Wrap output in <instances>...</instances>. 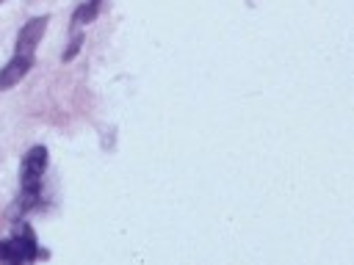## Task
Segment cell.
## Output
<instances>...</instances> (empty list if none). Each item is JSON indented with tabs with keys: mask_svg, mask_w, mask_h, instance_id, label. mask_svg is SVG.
Here are the masks:
<instances>
[{
	"mask_svg": "<svg viewBox=\"0 0 354 265\" xmlns=\"http://www.w3.org/2000/svg\"><path fill=\"white\" fill-rule=\"evenodd\" d=\"M100 6H102V0H88V3H83V6L75 11L72 22H75V25H86V22H94V17H97Z\"/></svg>",
	"mask_w": 354,
	"mask_h": 265,
	"instance_id": "277c9868",
	"label": "cell"
},
{
	"mask_svg": "<svg viewBox=\"0 0 354 265\" xmlns=\"http://www.w3.org/2000/svg\"><path fill=\"white\" fill-rule=\"evenodd\" d=\"M30 66H33V55H22V52H14L11 55V61L0 69V91H8V88H14L28 72H30Z\"/></svg>",
	"mask_w": 354,
	"mask_h": 265,
	"instance_id": "3957f363",
	"label": "cell"
},
{
	"mask_svg": "<svg viewBox=\"0 0 354 265\" xmlns=\"http://www.w3.org/2000/svg\"><path fill=\"white\" fill-rule=\"evenodd\" d=\"M0 3H3V0H0Z\"/></svg>",
	"mask_w": 354,
	"mask_h": 265,
	"instance_id": "8992f818",
	"label": "cell"
},
{
	"mask_svg": "<svg viewBox=\"0 0 354 265\" xmlns=\"http://www.w3.org/2000/svg\"><path fill=\"white\" fill-rule=\"evenodd\" d=\"M80 44H83V36H80V33H77V36H75V39H72V47H69V50H66V52H64V61H72V58H75V55H77V50H80Z\"/></svg>",
	"mask_w": 354,
	"mask_h": 265,
	"instance_id": "5b68a950",
	"label": "cell"
},
{
	"mask_svg": "<svg viewBox=\"0 0 354 265\" xmlns=\"http://www.w3.org/2000/svg\"><path fill=\"white\" fill-rule=\"evenodd\" d=\"M44 28H47V17H33L22 25L19 36H17V50L14 52H22V55H33L41 36H44Z\"/></svg>",
	"mask_w": 354,
	"mask_h": 265,
	"instance_id": "7a4b0ae2",
	"label": "cell"
},
{
	"mask_svg": "<svg viewBox=\"0 0 354 265\" xmlns=\"http://www.w3.org/2000/svg\"><path fill=\"white\" fill-rule=\"evenodd\" d=\"M44 171H47V149H44V146L28 149V155L22 157V168H19V188H22L19 207H22V210H28V207L36 204V199H39V193H41Z\"/></svg>",
	"mask_w": 354,
	"mask_h": 265,
	"instance_id": "6da1fadb",
	"label": "cell"
}]
</instances>
